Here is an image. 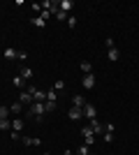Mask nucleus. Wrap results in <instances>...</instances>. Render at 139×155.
I'll return each mask as SVG.
<instances>
[{"mask_svg": "<svg viewBox=\"0 0 139 155\" xmlns=\"http://www.w3.org/2000/svg\"><path fill=\"white\" fill-rule=\"evenodd\" d=\"M77 155H88V146L84 143V146H79V150H77Z\"/></svg>", "mask_w": 139, "mask_h": 155, "instance_id": "27", "label": "nucleus"}, {"mask_svg": "<svg viewBox=\"0 0 139 155\" xmlns=\"http://www.w3.org/2000/svg\"><path fill=\"white\" fill-rule=\"evenodd\" d=\"M102 139H104V143H111V141H114V134H111V132H104V137H102Z\"/></svg>", "mask_w": 139, "mask_h": 155, "instance_id": "26", "label": "nucleus"}, {"mask_svg": "<svg viewBox=\"0 0 139 155\" xmlns=\"http://www.w3.org/2000/svg\"><path fill=\"white\" fill-rule=\"evenodd\" d=\"M40 19L49 21V19H51V12H46V9H42V14H40Z\"/></svg>", "mask_w": 139, "mask_h": 155, "instance_id": "29", "label": "nucleus"}, {"mask_svg": "<svg viewBox=\"0 0 139 155\" xmlns=\"http://www.w3.org/2000/svg\"><path fill=\"white\" fill-rule=\"evenodd\" d=\"M21 77H23V81L33 79V67H28V65H21Z\"/></svg>", "mask_w": 139, "mask_h": 155, "instance_id": "9", "label": "nucleus"}, {"mask_svg": "<svg viewBox=\"0 0 139 155\" xmlns=\"http://www.w3.org/2000/svg\"><path fill=\"white\" fill-rule=\"evenodd\" d=\"M81 86H84L86 91H91L93 86H95V77H93V74H86V77L81 79Z\"/></svg>", "mask_w": 139, "mask_h": 155, "instance_id": "5", "label": "nucleus"}, {"mask_svg": "<svg viewBox=\"0 0 139 155\" xmlns=\"http://www.w3.org/2000/svg\"><path fill=\"white\" fill-rule=\"evenodd\" d=\"M104 44H107V49H116V42H114L111 37H107V42H104Z\"/></svg>", "mask_w": 139, "mask_h": 155, "instance_id": "28", "label": "nucleus"}, {"mask_svg": "<svg viewBox=\"0 0 139 155\" xmlns=\"http://www.w3.org/2000/svg\"><path fill=\"white\" fill-rule=\"evenodd\" d=\"M30 21H33V26H35V28H46V21L40 19V16H33Z\"/></svg>", "mask_w": 139, "mask_h": 155, "instance_id": "16", "label": "nucleus"}, {"mask_svg": "<svg viewBox=\"0 0 139 155\" xmlns=\"http://www.w3.org/2000/svg\"><path fill=\"white\" fill-rule=\"evenodd\" d=\"M14 88H21V91H26V81H23V77H14Z\"/></svg>", "mask_w": 139, "mask_h": 155, "instance_id": "12", "label": "nucleus"}, {"mask_svg": "<svg viewBox=\"0 0 139 155\" xmlns=\"http://www.w3.org/2000/svg\"><path fill=\"white\" fill-rule=\"evenodd\" d=\"M42 155H51V153H42Z\"/></svg>", "mask_w": 139, "mask_h": 155, "instance_id": "34", "label": "nucleus"}, {"mask_svg": "<svg viewBox=\"0 0 139 155\" xmlns=\"http://www.w3.org/2000/svg\"><path fill=\"white\" fill-rule=\"evenodd\" d=\"M81 116H84V114H81V109H77V107H72V109H70V120H79Z\"/></svg>", "mask_w": 139, "mask_h": 155, "instance_id": "11", "label": "nucleus"}, {"mask_svg": "<svg viewBox=\"0 0 139 155\" xmlns=\"http://www.w3.org/2000/svg\"><path fill=\"white\" fill-rule=\"evenodd\" d=\"M114 130H116V125H114V123H107L104 125V132H111V134H114Z\"/></svg>", "mask_w": 139, "mask_h": 155, "instance_id": "30", "label": "nucleus"}, {"mask_svg": "<svg viewBox=\"0 0 139 155\" xmlns=\"http://www.w3.org/2000/svg\"><path fill=\"white\" fill-rule=\"evenodd\" d=\"M65 23H67L70 28H74V26H77V16H67V21H65Z\"/></svg>", "mask_w": 139, "mask_h": 155, "instance_id": "25", "label": "nucleus"}, {"mask_svg": "<svg viewBox=\"0 0 139 155\" xmlns=\"http://www.w3.org/2000/svg\"><path fill=\"white\" fill-rule=\"evenodd\" d=\"M12 130L14 132H21V130H23V120H21V118H14L12 120Z\"/></svg>", "mask_w": 139, "mask_h": 155, "instance_id": "14", "label": "nucleus"}, {"mask_svg": "<svg viewBox=\"0 0 139 155\" xmlns=\"http://www.w3.org/2000/svg\"><path fill=\"white\" fill-rule=\"evenodd\" d=\"M44 114H46V109H44V104H40V102H33L30 107H28V116L35 118L37 123H42V120H44Z\"/></svg>", "mask_w": 139, "mask_h": 155, "instance_id": "1", "label": "nucleus"}, {"mask_svg": "<svg viewBox=\"0 0 139 155\" xmlns=\"http://www.w3.org/2000/svg\"><path fill=\"white\" fill-rule=\"evenodd\" d=\"M16 56H19V51H14V49H5V58L7 60H14Z\"/></svg>", "mask_w": 139, "mask_h": 155, "instance_id": "21", "label": "nucleus"}, {"mask_svg": "<svg viewBox=\"0 0 139 155\" xmlns=\"http://www.w3.org/2000/svg\"><path fill=\"white\" fill-rule=\"evenodd\" d=\"M81 114H84L86 118H95V116H98V109H95L93 104H88V102H86V107L81 109Z\"/></svg>", "mask_w": 139, "mask_h": 155, "instance_id": "4", "label": "nucleus"}, {"mask_svg": "<svg viewBox=\"0 0 139 155\" xmlns=\"http://www.w3.org/2000/svg\"><path fill=\"white\" fill-rule=\"evenodd\" d=\"M107 58L111 60V63H114V60H118V58H121V53H118V49H109V53H107Z\"/></svg>", "mask_w": 139, "mask_h": 155, "instance_id": "17", "label": "nucleus"}, {"mask_svg": "<svg viewBox=\"0 0 139 155\" xmlns=\"http://www.w3.org/2000/svg\"><path fill=\"white\" fill-rule=\"evenodd\" d=\"M63 88H65V81H56V84H53V91H56V93L63 91Z\"/></svg>", "mask_w": 139, "mask_h": 155, "instance_id": "24", "label": "nucleus"}, {"mask_svg": "<svg viewBox=\"0 0 139 155\" xmlns=\"http://www.w3.org/2000/svg\"><path fill=\"white\" fill-rule=\"evenodd\" d=\"M9 114H12V111H9V107H0V118H7Z\"/></svg>", "mask_w": 139, "mask_h": 155, "instance_id": "23", "label": "nucleus"}, {"mask_svg": "<svg viewBox=\"0 0 139 155\" xmlns=\"http://www.w3.org/2000/svg\"><path fill=\"white\" fill-rule=\"evenodd\" d=\"M72 107H77V109H84V107H86V100H84V95H74V97H72Z\"/></svg>", "mask_w": 139, "mask_h": 155, "instance_id": "7", "label": "nucleus"}, {"mask_svg": "<svg viewBox=\"0 0 139 155\" xmlns=\"http://www.w3.org/2000/svg\"><path fill=\"white\" fill-rule=\"evenodd\" d=\"M44 100H46V93L37 88V91H35V95H33V102H40V104H44Z\"/></svg>", "mask_w": 139, "mask_h": 155, "instance_id": "10", "label": "nucleus"}, {"mask_svg": "<svg viewBox=\"0 0 139 155\" xmlns=\"http://www.w3.org/2000/svg\"><path fill=\"white\" fill-rule=\"evenodd\" d=\"M21 141L26 143V146H40V139H33V137H23V139H21Z\"/></svg>", "mask_w": 139, "mask_h": 155, "instance_id": "13", "label": "nucleus"}, {"mask_svg": "<svg viewBox=\"0 0 139 155\" xmlns=\"http://www.w3.org/2000/svg\"><path fill=\"white\" fill-rule=\"evenodd\" d=\"M44 109H46V114L56 111V102H53V100H46V102H44Z\"/></svg>", "mask_w": 139, "mask_h": 155, "instance_id": "19", "label": "nucleus"}, {"mask_svg": "<svg viewBox=\"0 0 139 155\" xmlns=\"http://www.w3.org/2000/svg\"><path fill=\"white\" fill-rule=\"evenodd\" d=\"M81 72H84V74H93V63L84 60V63H81Z\"/></svg>", "mask_w": 139, "mask_h": 155, "instance_id": "15", "label": "nucleus"}, {"mask_svg": "<svg viewBox=\"0 0 139 155\" xmlns=\"http://www.w3.org/2000/svg\"><path fill=\"white\" fill-rule=\"evenodd\" d=\"M72 7H74L72 0H60V2H58V9H60V12H65V14H70V9H72Z\"/></svg>", "mask_w": 139, "mask_h": 155, "instance_id": "6", "label": "nucleus"}, {"mask_svg": "<svg viewBox=\"0 0 139 155\" xmlns=\"http://www.w3.org/2000/svg\"><path fill=\"white\" fill-rule=\"evenodd\" d=\"M46 100H53V102H56V91H46Z\"/></svg>", "mask_w": 139, "mask_h": 155, "instance_id": "31", "label": "nucleus"}, {"mask_svg": "<svg viewBox=\"0 0 139 155\" xmlns=\"http://www.w3.org/2000/svg\"><path fill=\"white\" fill-rule=\"evenodd\" d=\"M0 130H12V120L9 118H0Z\"/></svg>", "mask_w": 139, "mask_h": 155, "instance_id": "18", "label": "nucleus"}, {"mask_svg": "<svg viewBox=\"0 0 139 155\" xmlns=\"http://www.w3.org/2000/svg\"><path fill=\"white\" fill-rule=\"evenodd\" d=\"M16 58H19V60H26V58H28V53H26V51H19V56H16Z\"/></svg>", "mask_w": 139, "mask_h": 155, "instance_id": "33", "label": "nucleus"}, {"mask_svg": "<svg viewBox=\"0 0 139 155\" xmlns=\"http://www.w3.org/2000/svg\"><path fill=\"white\" fill-rule=\"evenodd\" d=\"M19 102H21V104H28V107H30V104H33V95H30L28 91H23V93L19 95Z\"/></svg>", "mask_w": 139, "mask_h": 155, "instance_id": "8", "label": "nucleus"}, {"mask_svg": "<svg viewBox=\"0 0 139 155\" xmlns=\"http://www.w3.org/2000/svg\"><path fill=\"white\" fill-rule=\"evenodd\" d=\"M91 130H93V134H104V125L98 118H91Z\"/></svg>", "mask_w": 139, "mask_h": 155, "instance_id": "2", "label": "nucleus"}, {"mask_svg": "<svg viewBox=\"0 0 139 155\" xmlns=\"http://www.w3.org/2000/svg\"><path fill=\"white\" fill-rule=\"evenodd\" d=\"M81 137L86 139V146H91V143L95 141V134H93V130H91V127H81Z\"/></svg>", "mask_w": 139, "mask_h": 155, "instance_id": "3", "label": "nucleus"}, {"mask_svg": "<svg viewBox=\"0 0 139 155\" xmlns=\"http://www.w3.org/2000/svg\"><path fill=\"white\" fill-rule=\"evenodd\" d=\"M21 109H23V104H21V102H14L12 107H9V111H12L14 116H16V114H21Z\"/></svg>", "mask_w": 139, "mask_h": 155, "instance_id": "20", "label": "nucleus"}, {"mask_svg": "<svg viewBox=\"0 0 139 155\" xmlns=\"http://www.w3.org/2000/svg\"><path fill=\"white\" fill-rule=\"evenodd\" d=\"M12 139H14V141H21L23 137H21V132H14V130H12Z\"/></svg>", "mask_w": 139, "mask_h": 155, "instance_id": "32", "label": "nucleus"}, {"mask_svg": "<svg viewBox=\"0 0 139 155\" xmlns=\"http://www.w3.org/2000/svg\"><path fill=\"white\" fill-rule=\"evenodd\" d=\"M88 155H93V153H88Z\"/></svg>", "mask_w": 139, "mask_h": 155, "instance_id": "35", "label": "nucleus"}, {"mask_svg": "<svg viewBox=\"0 0 139 155\" xmlns=\"http://www.w3.org/2000/svg\"><path fill=\"white\" fill-rule=\"evenodd\" d=\"M53 16H56V21H67V14H65V12H60V9L53 14Z\"/></svg>", "mask_w": 139, "mask_h": 155, "instance_id": "22", "label": "nucleus"}]
</instances>
